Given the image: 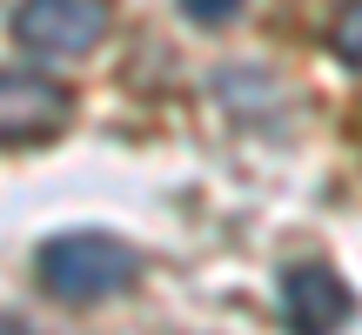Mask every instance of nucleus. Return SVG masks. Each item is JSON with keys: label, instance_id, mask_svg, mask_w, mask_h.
Returning <instances> with one entry per match:
<instances>
[{"label": "nucleus", "instance_id": "f257e3e1", "mask_svg": "<svg viewBox=\"0 0 362 335\" xmlns=\"http://www.w3.org/2000/svg\"><path fill=\"white\" fill-rule=\"evenodd\" d=\"M34 275L54 302L67 309H101V302L128 295L134 275H141V255H134L121 235H101V228H74V235H54L47 248L34 255Z\"/></svg>", "mask_w": 362, "mask_h": 335}, {"label": "nucleus", "instance_id": "f03ea898", "mask_svg": "<svg viewBox=\"0 0 362 335\" xmlns=\"http://www.w3.org/2000/svg\"><path fill=\"white\" fill-rule=\"evenodd\" d=\"M101 34H107V0H21L13 7V40L47 61L88 54Z\"/></svg>", "mask_w": 362, "mask_h": 335}, {"label": "nucleus", "instance_id": "7ed1b4c3", "mask_svg": "<svg viewBox=\"0 0 362 335\" xmlns=\"http://www.w3.org/2000/svg\"><path fill=\"white\" fill-rule=\"evenodd\" d=\"M67 88L47 74H27V67H7L0 74V148H34L47 134L67 128Z\"/></svg>", "mask_w": 362, "mask_h": 335}, {"label": "nucleus", "instance_id": "20e7f679", "mask_svg": "<svg viewBox=\"0 0 362 335\" xmlns=\"http://www.w3.org/2000/svg\"><path fill=\"white\" fill-rule=\"evenodd\" d=\"M282 309L296 329H342V322H356V288L329 261H296L282 275Z\"/></svg>", "mask_w": 362, "mask_h": 335}, {"label": "nucleus", "instance_id": "39448f33", "mask_svg": "<svg viewBox=\"0 0 362 335\" xmlns=\"http://www.w3.org/2000/svg\"><path fill=\"white\" fill-rule=\"evenodd\" d=\"M329 47L362 74V0H342L336 7V27H329Z\"/></svg>", "mask_w": 362, "mask_h": 335}, {"label": "nucleus", "instance_id": "423d86ee", "mask_svg": "<svg viewBox=\"0 0 362 335\" xmlns=\"http://www.w3.org/2000/svg\"><path fill=\"white\" fill-rule=\"evenodd\" d=\"M242 7H248V0H181V13H188L194 27H228Z\"/></svg>", "mask_w": 362, "mask_h": 335}]
</instances>
